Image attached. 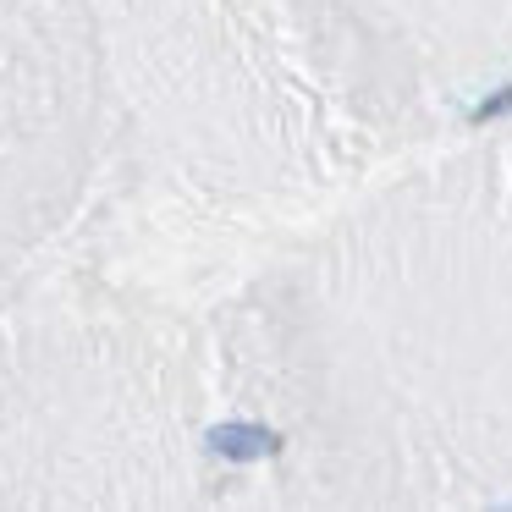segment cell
<instances>
[{"label": "cell", "instance_id": "obj_1", "mask_svg": "<svg viewBox=\"0 0 512 512\" xmlns=\"http://www.w3.org/2000/svg\"><path fill=\"white\" fill-rule=\"evenodd\" d=\"M210 446L221 457H237V463H248V457H270L276 452V430H265V424H221V430L210 435Z\"/></svg>", "mask_w": 512, "mask_h": 512}, {"label": "cell", "instance_id": "obj_2", "mask_svg": "<svg viewBox=\"0 0 512 512\" xmlns=\"http://www.w3.org/2000/svg\"><path fill=\"white\" fill-rule=\"evenodd\" d=\"M507 111H512V89H501V94H490V100H479L468 122H496V116H507Z\"/></svg>", "mask_w": 512, "mask_h": 512}]
</instances>
